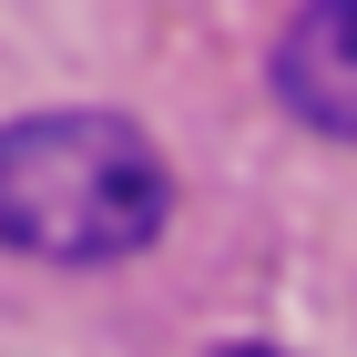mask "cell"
Listing matches in <instances>:
<instances>
[{"mask_svg": "<svg viewBox=\"0 0 357 357\" xmlns=\"http://www.w3.org/2000/svg\"><path fill=\"white\" fill-rule=\"evenodd\" d=\"M174 174L123 112H21L0 123V245L41 266H123L164 235Z\"/></svg>", "mask_w": 357, "mask_h": 357, "instance_id": "obj_1", "label": "cell"}, {"mask_svg": "<svg viewBox=\"0 0 357 357\" xmlns=\"http://www.w3.org/2000/svg\"><path fill=\"white\" fill-rule=\"evenodd\" d=\"M275 102L306 133L357 143V0H306L275 41Z\"/></svg>", "mask_w": 357, "mask_h": 357, "instance_id": "obj_2", "label": "cell"}]
</instances>
